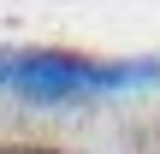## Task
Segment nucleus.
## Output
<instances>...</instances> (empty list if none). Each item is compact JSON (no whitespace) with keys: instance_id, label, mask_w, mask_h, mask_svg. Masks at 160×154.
I'll list each match as a JSON object with an SVG mask.
<instances>
[{"instance_id":"f257e3e1","label":"nucleus","mask_w":160,"mask_h":154,"mask_svg":"<svg viewBox=\"0 0 160 154\" xmlns=\"http://www.w3.org/2000/svg\"><path fill=\"white\" fill-rule=\"evenodd\" d=\"M160 89V59H101V53H77V47H53V42H18L0 47V95L24 101V107H89V101H113V95H142Z\"/></svg>"},{"instance_id":"f03ea898","label":"nucleus","mask_w":160,"mask_h":154,"mask_svg":"<svg viewBox=\"0 0 160 154\" xmlns=\"http://www.w3.org/2000/svg\"><path fill=\"white\" fill-rule=\"evenodd\" d=\"M0 154H65L59 142H0Z\"/></svg>"}]
</instances>
